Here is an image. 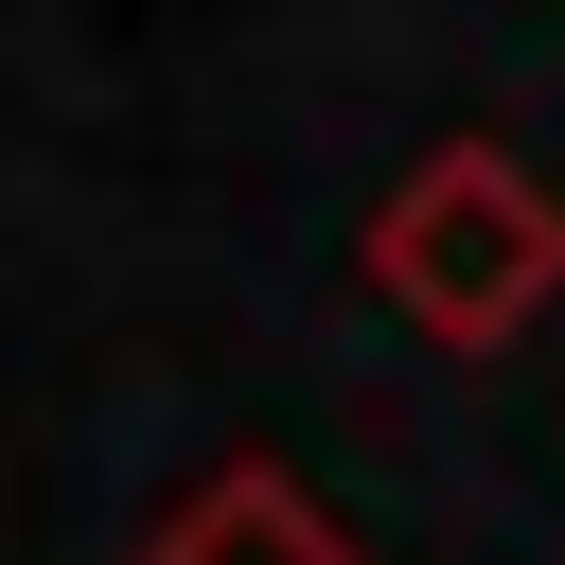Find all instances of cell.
<instances>
[{"mask_svg": "<svg viewBox=\"0 0 565 565\" xmlns=\"http://www.w3.org/2000/svg\"><path fill=\"white\" fill-rule=\"evenodd\" d=\"M353 265H371V300H388L424 353H512V335L565 300V194H547L494 124H459V141H424V159L371 194Z\"/></svg>", "mask_w": 565, "mask_h": 565, "instance_id": "1", "label": "cell"}, {"mask_svg": "<svg viewBox=\"0 0 565 565\" xmlns=\"http://www.w3.org/2000/svg\"><path fill=\"white\" fill-rule=\"evenodd\" d=\"M124 565H371V547H353V530H335L282 459H212V477H194V494L124 547Z\"/></svg>", "mask_w": 565, "mask_h": 565, "instance_id": "2", "label": "cell"}]
</instances>
